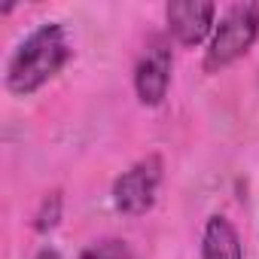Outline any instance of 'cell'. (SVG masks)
Listing matches in <instances>:
<instances>
[{
  "instance_id": "1",
  "label": "cell",
  "mask_w": 259,
  "mask_h": 259,
  "mask_svg": "<svg viewBox=\"0 0 259 259\" xmlns=\"http://www.w3.org/2000/svg\"><path fill=\"white\" fill-rule=\"evenodd\" d=\"M70 55H73V49H70L67 31L61 25L37 28L10 58V67H7L10 92H16V95L37 92L70 61Z\"/></svg>"
},
{
  "instance_id": "2",
  "label": "cell",
  "mask_w": 259,
  "mask_h": 259,
  "mask_svg": "<svg viewBox=\"0 0 259 259\" xmlns=\"http://www.w3.org/2000/svg\"><path fill=\"white\" fill-rule=\"evenodd\" d=\"M256 37H259V4H238V7H232L223 16L217 34L210 40V49L204 55V70L229 67L232 61H238L241 55L250 52Z\"/></svg>"
},
{
  "instance_id": "3",
  "label": "cell",
  "mask_w": 259,
  "mask_h": 259,
  "mask_svg": "<svg viewBox=\"0 0 259 259\" xmlns=\"http://www.w3.org/2000/svg\"><path fill=\"white\" fill-rule=\"evenodd\" d=\"M162 183V159L147 156L135 168H128L122 177L113 183V204L128 213V217H141L156 204V192Z\"/></svg>"
},
{
  "instance_id": "4",
  "label": "cell",
  "mask_w": 259,
  "mask_h": 259,
  "mask_svg": "<svg viewBox=\"0 0 259 259\" xmlns=\"http://www.w3.org/2000/svg\"><path fill=\"white\" fill-rule=\"evenodd\" d=\"M165 16H168L171 34L183 46H198L213 28L217 7L210 0H174V4H168Z\"/></svg>"
},
{
  "instance_id": "5",
  "label": "cell",
  "mask_w": 259,
  "mask_h": 259,
  "mask_svg": "<svg viewBox=\"0 0 259 259\" xmlns=\"http://www.w3.org/2000/svg\"><path fill=\"white\" fill-rule=\"evenodd\" d=\"M168 85H171V52L165 46H153L138 61V70H135V89L141 104L159 107L168 95Z\"/></svg>"
},
{
  "instance_id": "6",
  "label": "cell",
  "mask_w": 259,
  "mask_h": 259,
  "mask_svg": "<svg viewBox=\"0 0 259 259\" xmlns=\"http://www.w3.org/2000/svg\"><path fill=\"white\" fill-rule=\"evenodd\" d=\"M204 259H244L241 238L235 226L226 217H210L204 226V244H201Z\"/></svg>"
},
{
  "instance_id": "7",
  "label": "cell",
  "mask_w": 259,
  "mask_h": 259,
  "mask_svg": "<svg viewBox=\"0 0 259 259\" xmlns=\"http://www.w3.org/2000/svg\"><path fill=\"white\" fill-rule=\"evenodd\" d=\"M58 220H61V192H49L46 198H43V204H40V210H37V232H49V229H55L58 226Z\"/></svg>"
},
{
  "instance_id": "8",
  "label": "cell",
  "mask_w": 259,
  "mask_h": 259,
  "mask_svg": "<svg viewBox=\"0 0 259 259\" xmlns=\"http://www.w3.org/2000/svg\"><path fill=\"white\" fill-rule=\"evenodd\" d=\"M79 259H132V250H128V244H125V241L110 238V241L92 244Z\"/></svg>"
},
{
  "instance_id": "9",
  "label": "cell",
  "mask_w": 259,
  "mask_h": 259,
  "mask_svg": "<svg viewBox=\"0 0 259 259\" xmlns=\"http://www.w3.org/2000/svg\"><path fill=\"white\" fill-rule=\"evenodd\" d=\"M37 259H61V256H58V253H55V250H43V253H40V256H37Z\"/></svg>"
}]
</instances>
